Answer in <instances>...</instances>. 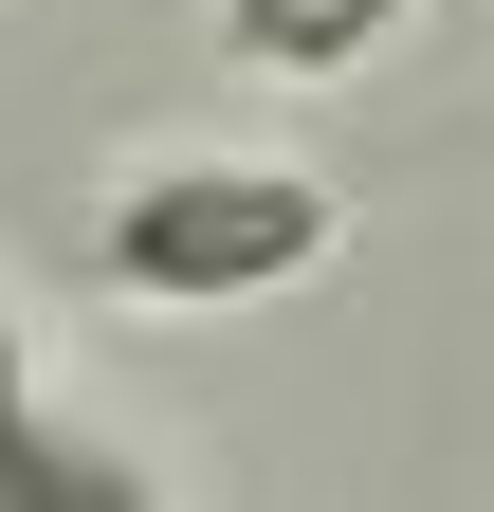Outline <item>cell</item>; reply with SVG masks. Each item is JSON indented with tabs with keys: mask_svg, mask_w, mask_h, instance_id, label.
<instances>
[{
	"mask_svg": "<svg viewBox=\"0 0 494 512\" xmlns=\"http://www.w3.org/2000/svg\"><path fill=\"white\" fill-rule=\"evenodd\" d=\"M330 256H348V183L257 165V147H147V165L92 202L74 275H92L110 311H257V293H293V275H330Z\"/></svg>",
	"mask_w": 494,
	"mask_h": 512,
	"instance_id": "cell-1",
	"label": "cell"
},
{
	"mask_svg": "<svg viewBox=\"0 0 494 512\" xmlns=\"http://www.w3.org/2000/svg\"><path fill=\"white\" fill-rule=\"evenodd\" d=\"M440 0H220V74L238 92H348L366 55H403Z\"/></svg>",
	"mask_w": 494,
	"mask_h": 512,
	"instance_id": "cell-2",
	"label": "cell"
},
{
	"mask_svg": "<svg viewBox=\"0 0 494 512\" xmlns=\"http://www.w3.org/2000/svg\"><path fill=\"white\" fill-rule=\"evenodd\" d=\"M110 494H147L110 439H74V403H55V366L19 330V293H0V512H110Z\"/></svg>",
	"mask_w": 494,
	"mask_h": 512,
	"instance_id": "cell-3",
	"label": "cell"
}]
</instances>
